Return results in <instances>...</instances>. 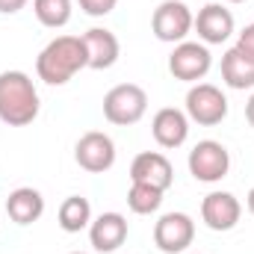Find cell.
I'll list each match as a JSON object with an SVG mask.
<instances>
[{"label":"cell","mask_w":254,"mask_h":254,"mask_svg":"<svg viewBox=\"0 0 254 254\" xmlns=\"http://www.w3.org/2000/svg\"><path fill=\"white\" fill-rule=\"evenodd\" d=\"M130 181L133 184H148V187H157V190L166 192L175 184V169H172V163H169L166 154L145 151V154H139L130 163Z\"/></svg>","instance_id":"obj_11"},{"label":"cell","mask_w":254,"mask_h":254,"mask_svg":"<svg viewBox=\"0 0 254 254\" xmlns=\"http://www.w3.org/2000/svg\"><path fill=\"white\" fill-rule=\"evenodd\" d=\"M187 116L201 127L222 125L228 116V98L213 83H195L187 92Z\"/></svg>","instance_id":"obj_5"},{"label":"cell","mask_w":254,"mask_h":254,"mask_svg":"<svg viewBox=\"0 0 254 254\" xmlns=\"http://www.w3.org/2000/svg\"><path fill=\"white\" fill-rule=\"evenodd\" d=\"M27 3H30V0H0V12H3V15H15V12H21Z\"/></svg>","instance_id":"obj_23"},{"label":"cell","mask_w":254,"mask_h":254,"mask_svg":"<svg viewBox=\"0 0 254 254\" xmlns=\"http://www.w3.org/2000/svg\"><path fill=\"white\" fill-rule=\"evenodd\" d=\"M74 160H77L80 169H86L92 175H101V172L113 169V163H116V142L101 130H89L77 139Z\"/></svg>","instance_id":"obj_8"},{"label":"cell","mask_w":254,"mask_h":254,"mask_svg":"<svg viewBox=\"0 0 254 254\" xmlns=\"http://www.w3.org/2000/svg\"><path fill=\"white\" fill-rule=\"evenodd\" d=\"M83 45H86V54H89V68L95 71H107L119 63V54H122V45L116 39L113 30H104V27H92L83 33Z\"/></svg>","instance_id":"obj_15"},{"label":"cell","mask_w":254,"mask_h":254,"mask_svg":"<svg viewBox=\"0 0 254 254\" xmlns=\"http://www.w3.org/2000/svg\"><path fill=\"white\" fill-rule=\"evenodd\" d=\"M6 213L15 225H33L42 219L45 213V198L42 192L33 187H18L15 192H9L6 198Z\"/></svg>","instance_id":"obj_16"},{"label":"cell","mask_w":254,"mask_h":254,"mask_svg":"<svg viewBox=\"0 0 254 254\" xmlns=\"http://www.w3.org/2000/svg\"><path fill=\"white\" fill-rule=\"evenodd\" d=\"M60 228L65 234H80L83 228L92 225V204L83 195H68L60 204Z\"/></svg>","instance_id":"obj_18"},{"label":"cell","mask_w":254,"mask_h":254,"mask_svg":"<svg viewBox=\"0 0 254 254\" xmlns=\"http://www.w3.org/2000/svg\"><path fill=\"white\" fill-rule=\"evenodd\" d=\"M163 204V190L157 187H148V184H133L127 192V207L136 213V216H151L157 213Z\"/></svg>","instance_id":"obj_20"},{"label":"cell","mask_w":254,"mask_h":254,"mask_svg":"<svg viewBox=\"0 0 254 254\" xmlns=\"http://www.w3.org/2000/svg\"><path fill=\"white\" fill-rule=\"evenodd\" d=\"M246 201H249V210H252V216H254V187L249 190V198H246Z\"/></svg>","instance_id":"obj_25"},{"label":"cell","mask_w":254,"mask_h":254,"mask_svg":"<svg viewBox=\"0 0 254 254\" xmlns=\"http://www.w3.org/2000/svg\"><path fill=\"white\" fill-rule=\"evenodd\" d=\"M240 54H246V57H252L254 60V24H249L243 33H240V39H237V45H234Z\"/></svg>","instance_id":"obj_22"},{"label":"cell","mask_w":254,"mask_h":254,"mask_svg":"<svg viewBox=\"0 0 254 254\" xmlns=\"http://www.w3.org/2000/svg\"><path fill=\"white\" fill-rule=\"evenodd\" d=\"M151 133L160 148H181L190 136V116L178 107H163L151 122Z\"/></svg>","instance_id":"obj_14"},{"label":"cell","mask_w":254,"mask_h":254,"mask_svg":"<svg viewBox=\"0 0 254 254\" xmlns=\"http://www.w3.org/2000/svg\"><path fill=\"white\" fill-rule=\"evenodd\" d=\"M148 113V95L136 83H119L104 95V119L110 125H136Z\"/></svg>","instance_id":"obj_3"},{"label":"cell","mask_w":254,"mask_h":254,"mask_svg":"<svg viewBox=\"0 0 254 254\" xmlns=\"http://www.w3.org/2000/svg\"><path fill=\"white\" fill-rule=\"evenodd\" d=\"M228 3H243V0H228Z\"/></svg>","instance_id":"obj_26"},{"label":"cell","mask_w":254,"mask_h":254,"mask_svg":"<svg viewBox=\"0 0 254 254\" xmlns=\"http://www.w3.org/2000/svg\"><path fill=\"white\" fill-rule=\"evenodd\" d=\"M89 240H92V249L101 254L119 252L127 240V219L122 213H101L89 225Z\"/></svg>","instance_id":"obj_13"},{"label":"cell","mask_w":254,"mask_h":254,"mask_svg":"<svg viewBox=\"0 0 254 254\" xmlns=\"http://www.w3.org/2000/svg\"><path fill=\"white\" fill-rule=\"evenodd\" d=\"M243 216V204L231 192H210L201 201V219L210 231H231Z\"/></svg>","instance_id":"obj_10"},{"label":"cell","mask_w":254,"mask_h":254,"mask_svg":"<svg viewBox=\"0 0 254 254\" xmlns=\"http://www.w3.org/2000/svg\"><path fill=\"white\" fill-rule=\"evenodd\" d=\"M213 65V57L207 51L204 42H181L175 45L172 57H169V71L175 80H184V83H198L207 77Z\"/></svg>","instance_id":"obj_7"},{"label":"cell","mask_w":254,"mask_h":254,"mask_svg":"<svg viewBox=\"0 0 254 254\" xmlns=\"http://www.w3.org/2000/svg\"><path fill=\"white\" fill-rule=\"evenodd\" d=\"M33 12H36L39 24L60 30L71 21V0H33Z\"/></svg>","instance_id":"obj_19"},{"label":"cell","mask_w":254,"mask_h":254,"mask_svg":"<svg viewBox=\"0 0 254 254\" xmlns=\"http://www.w3.org/2000/svg\"><path fill=\"white\" fill-rule=\"evenodd\" d=\"M71 254H83V252H71Z\"/></svg>","instance_id":"obj_27"},{"label":"cell","mask_w":254,"mask_h":254,"mask_svg":"<svg viewBox=\"0 0 254 254\" xmlns=\"http://www.w3.org/2000/svg\"><path fill=\"white\" fill-rule=\"evenodd\" d=\"M77 3H80V9H83L86 15H92V18H104V15H110V12L116 9L119 0H77Z\"/></svg>","instance_id":"obj_21"},{"label":"cell","mask_w":254,"mask_h":254,"mask_svg":"<svg viewBox=\"0 0 254 254\" xmlns=\"http://www.w3.org/2000/svg\"><path fill=\"white\" fill-rule=\"evenodd\" d=\"M246 119H249V125L254 127V95L249 98V104H246Z\"/></svg>","instance_id":"obj_24"},{"label":"cell","mask_w":254,"mask_h":254,"mask_svg":"<svg viewBox=\"0 0 254 254\" xmlns=\"http://www.w3.org/2000/svg\"><path fill=\"white\" fill-rule=\"evenodd\" d=\"M83 68H89L83 36H57L54 42L45 45V51L36 60V74L48 86H65Z\"/></svg>","instance_id":"obj_1"},{"label":"cell","mask_w":254,"mask_h":254,"mask_svg":"<svg viewBox=\"0 0 254 254\" xmlns=\"http://www.w3.org/2000/svg\"><path fill=\"white\" fill-rule=\"evenodd\" d=\"M39 92L36 83L24 71H3L0 74V122L9 127L33 125L39 116Z\"/></svg>","instance_id":"obj_2"},{"label":"cell","mask_w":254,"mask_h":254,"mask_svg":"<svg viewBox=\"0 0 254 254\" xmlns=\"http://www.w3.org/2000/svg\"><path fill=\"white\" fill-rule=\"evenodd\" d=\"M195 27V15L190 12V6L184 0H163L154 15H151V30L160 42L169 45H181L187 42V36Z\"/></svg>","instance_id":"obj_4"},{"label":"cell","mask_w":254,"mask_h":254,"mask_svg":"<svg viewBox=\"0 0 254 254\" xmlns=\"http://www.w3.org/2000/svg\"><path fill=\"white\" fill-rule=\"evenodd\" d=\"M192 30L198 33V39H201L204 45H222V42H228L231 33H234V15H231V9H225L222 3H207V6L198 12Z\"/></svg>","instance_id":"obj_12"},{"label":"cell","mask_w":254,"mask_h":254,"mask_svg":"<svg viewBox=\"0 0 254 254\" xmlns=\"http://www.w3.org/2000/svg\"><path fill=\"white\" fill-rule=\"evenodd\" d=\"M190 175L201 184H219L231 169V154L222 142L204 139L190 151Z\"/></svg>","instance_id":"obj_6"},{"label":"cell","mask_w":254,"mask_h":254,"mask_svg":"<svg viewBox=\"0 0 254 254\" xmlns=\"http://www.w3.org/2000/svg\"><path fill=\"white\" fill-rule=\"evenodd\" d=\"M195 240V222L187 213H166L154 225V246L163 254H184Z\"/></svg>","instance_id":"obj_9"},{"label":"cell","mask_w":254,"mask_h":254,"mask_svg":"<svg viewBox=\"0 0 254 254\" xmlns=\"http://www.w3.org/2000/svg\"><path fill=\"white\" fill-rule=\"evenodd\" d=\"M222 80L231 89H254V60L240 54L237 48H231L222 57Z\"/></svg>","instance_id":"obj_17"}]
</instances>
